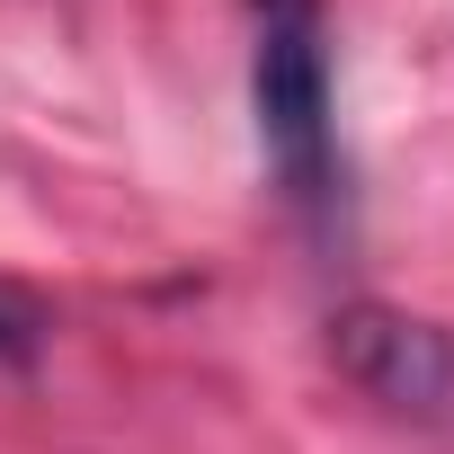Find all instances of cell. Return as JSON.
I'll return each instance as SVG.
<instances>
[{
	"instance_id": "cell-3",
	"label": "cell",
	"mask_w": 454,
	"mask_h": 454,
	"mask_svg": "<svg viewBox=\"0 0 454 454\" xmlns=\"http://www.w3.org/2000/svg\"><path fill=\"white\" fill-rule=\"evenodd\" d=\"M36 348H45V303L0 277V365H36Z\"/></svg>"
},
{
	"instance_id": "cell-1",
	"label": "cell",
	"mask_w": 454,
	"mask_h": 454,
	"mask_svg": "<svg viewBox=\"0 0 454 454\" xmlns=\"http://www.w3.org/2000/svg\"><path fill=\"white\" fill-rule=\"evenodd\" d=\"M250 98H259L268 169L312 223H330L339 214V98H330L321 0H250Z\"/></svg>"
},
{
	"instance_id": "cell-2",
	"label": "cell",
	"mask_w": 454,
	"mask_h": 454,
	"mask_svg": "<svg viewBox=\"0 0 454 454\" xmlns=\"http://www.w3.org/2000/svg\"><path fill=\"white\" fill-rule=\"evenodd\" d=\"M330 356L392 419L454 427V330H436L419 312H392V303H348L330 321Z\"/></svg>"
}]
</instances>
